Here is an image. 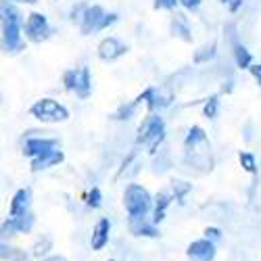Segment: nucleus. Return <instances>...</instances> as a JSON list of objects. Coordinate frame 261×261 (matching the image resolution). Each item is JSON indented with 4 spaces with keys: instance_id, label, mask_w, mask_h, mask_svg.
Masks as SVG:
<instances>
[{
    "instance_id": "9d476101",
    "label": "nucleus",
    "mask_w": 261,
    "mask_h": 261,
    "mask_svg": "<svg viewBox=\"0 0 261 261\" xmlns=\"http://www.w3.org/2000/svg\"><path fill=\"white\" fill-rule=\"evenodd\" d=\"M186 255L190 261H215L217 249L215 243H211L209 238H199V241H192L186 249Z\"/></svg>"
},
{
    "instance_id": "f257e3e1",
    "label": "nucleus",
    "mask_w": 261,
    "mask_h": 261,
    "mask_svg": "<svg viewBox=\"0 0 261 261\" xmlns=\"http://www.w3.org/2000/svg\"><path fill=\"white\" fill-rule=\"evenodd\" d=\"M3 48L11 55L23 50L25 42H23V28H25V19L21 9L11 3V0H3Z\"/></svg>"
},
{
    "instance_id": "f03ea898",
    "label": "nucleus",
    "mask_w": 261,
    "mask_h": 261,
    "mask_svg": "<svg viewBox=\"0 0 261 261\" xmlns=\"http://www.w3.org/2000/svg\"><path fill=\"white\" fill-rule=\"evenodd\" d=\"M155 197H150V192L142 184H127L123 190V207L127 213V224H136L148 220V213H153Z\"/></svg>"
},
{
    "instance_id": "2f4dec72",
    "label": "nucleus",
    "mask_w": 261,
    "mask_h": 261,
    "mask_svg": "<svg viewBox=\"0 0 261 261\" xmlns=\"http://www.w3.org/2000/svg\"><path fill=\"white\" fill-rule=\"evenodd\" d=\"M180 5L190 13H197L201 9V5H203V0H180Z\"/></svg>"
},
{
    "instance_id": "ddd939ff",
    "label": "nucleus",
    "mask_w": 261,
    "mask_h": 261,
    "mask_svg": "<svg viewBox=\"0 0 261 261\" xmlns=\"http://www.w3.org/2000/svg\"><path fill=\"white\" fill-rule=\"evenodd\" d=\"M173 201V194L167 192V190H161L155 194V205H153V217H150V222L153 224H161L165 220V213H167V207L171 205Z\"/></svg>"
},
{
    "instance_id": "cd10ccee",
    "label": "nucleus",
    "mask_w": 261,
    "mask_h": 261,
    "mask_svg": "<svg viewBox=\"0 0 261 261\" xmlns=\"http://www.w3.org/2000/svg\"><path fill=\"white\" fill-rule=\"evenodd\" d=\"M169 153L165 148H161L159 150V157H157V161L153 163V167H155V173H163V171H167L169 169Z\"/></svg>"
},
{
    "instance_id": "a211bd4d",
    "label": "nucleus",
    "mask_w": 261,
    "mask_h": 261,
    "mask_svg": "<svg viewBox=\"0 0 261 261\" xmlns=\"http://www.w3.org/2000/svg\"><path fill=\"white\" fill-rule=\"evenodd\" d=\"M205 142H209V138H207V132H205L201 125L188 127L186 138H184V148H186V150L197 148V146H201V144H205Z\"/></svg>"
},
{
    "instance_id": "dca6fc26",
    "label": "nucleus",
    "mask_w": 261,
    "mask_h": 261,
    "mask_svg": "<svg viewBox=\"0 0 261 261\" xmlns=\"http://www.w3.org/2000/svg\"><path fill=\"white\" fill-rule=\"evenodd\" d=\"M232 55H234V63H236L238 69H251L253 67V55L241 40H236L232 44Z\"/></svg>"
},
{
    "instance_id": "58836bf2",
    "label": "nucleus",
    "mask_w": 261,
    "mask_h": 261,
    "mask_svg": "<svg viewBox=\"0 0 261 261\" xmlns=\"http://www.w3.org/2000/svg\"><path fill=\"white\" fill-rule=\"evenodd\" d=\"M109 261H117V259H109Z\"/></svg>"
},
{
    "instance_id": "c9c22d12",
    "label": "nucleus",
    "mask_w": 261,
    "mask_h": 261,
    "mask_svg": "<svg viewBox=\"0 0 261 261\" xmlns=\"http://www.w3.org/2000/svg\"><path fill=\"white\" fill-rule=\"evenodd\" d=\"M245 140H253V127H251V123L245 127Z\"/></svg>"
},
{
    "instance_id": "e433bc0d",
    "label": "nucleus",
    "mask_w": 261,
    "mask_h": 261,
    "mask_svg": "<svg viewBox=\"0 0 261 261\" xmlns=\"http://www.w3.org/2000/svg\"><path fill=\"white\" fill-rule=\"evenodd\" d=\"M11 3H15V5L17 3H21V5H36L38 0H11Z\"/></svg>"
},
{
    "instance_id": "5701e85b",
    "label": "nucleus",
    "mask_w": 261,
    "mask_h": 261,
    "mask_svg": "<svg viewBox=\"0 0 261 261\" xmlns=\"http://www.w3.org/2000/svg\"><path fill=\"white\" fill-rule=\"evenodd\" d=\"M190 190H192V184H188L184 180H173L171 182V194H173V199L178 201V205L186 203V197L190 194Z\"/></svg>"
},
{
    "instance_id": "6ab92c4d",
    "label": "nucleus",
    "mask_w": 261,
    "mask_h": 261,
    "mask_svg": "<svg viewBox=\"0 0 261 261\" xmlns=\"http://www.w3.org/2000/svg\"><path fill=\"white\" fill-rule=\"evenodd\" d=\"M127 226H129V232H132L134 236H144V238H157L159 236L157 224H153L150 220L136 222V224H127Z\"/></svg>"
},
{
    "instance_id": "1a4fd4ad",
    "label": "nucleus",
    "mask_w": 261,
    "mask_h": 261,
    "mask_svg": "<svg viewBox=\"0 0 261 261\" xmlns=\"http://www.w3.org/2000/svg\"><path fill=\"white\" fill-rule=\"evenodd\" d=\"M125 53H127V44L115 36H109V38L100 40V44H98V59L105 63H113V61L121 59Z\"/></svg>"
},
{
    "instance_id": "473e14b6",
    "label": "nucleus",
    "mask_w": 261,
    "mask_h": 261,
    "mask_svg": "<svg viewBox=\"0 0 261 261\" xmlns=\"http://www.w3.org/2000/svg\"><path fill=\"white\" fill-rule=\"evenodd\" d=\"M249 71H251V75L255 77V82L259 84V88H261V63H259V65H253Z\"/></svg>"
},
{
    "instance_id": "9b49d317",
    "label": "nucleus",
    "mask_w": 261,
    "mask_h": 261,
    "mask_svg": "<svg viewBox=\"0 0 261 261\" xmlns=\"http://www.w3.org/2000/svg\"><path fill=\"white\" fill-rule=\"evenodd\" d=\"M109 234H111V220H109V217H100L92 230V236H90L92 251H102L109 245Z\"/></svg>"
},
{
    "instance_id": "aec40b11",
    "label": "nucleus",
    "mask_w": 261,
    "mask_h": 261,
    "mask_svg": "<svg viewBox=\"0 0 261 261\" xmlns=\"http://www.w3.org/2000/svg\"><path fill=\"white\" fill-rule=\"evenodd\" d=\"M9 217L13 220L15 228H17V234H28V232H32V228L36 226V215H34L32 211H28V213H23V215H17V217H13V215H9Z\"/></svg>"
},
{
    "instance_id": "412c9836",
    "label": "nucleus",
    "mask_w": 261,
    "mask_h": 261,
    "mask_svg": "<svg viewBox=\"0 0 261 261\" xmlns=\"http://www.w3.org/2000/svg\"><path fill=\"white\" fill-rule=\"evenodd\" d=\"M215 57H217V42H209V44L201 46L199 50H194V57H192V61L197 63V65H205V63L213 61Z\"/></svg>"
},
{
    "instance_id": "a878e982",
    "label": "nucleus",
    "mask_w": 261,
    "mask_h": 261,
    "mask_svg": "<svg viewBox=\"0 0 261 261\" xmlns=\"http://www.w3.org/2000/svg\"><path fill=\"white\" fill-rule=\"evenodd\" d=\"M217 113H220V96L211 94V96L203 102V115H205L207 119H215Z\"/></svg>"
},
{
    "instance_id": "7c9ffc66",
    "label": "nucleus",
    "mask_w": 261,
    "mask_h": 261,
    "mask_svg": "<svg viewBox=\"0 0 261 261\" xmlns=\"http://www.w3.org/2000/svg\"><path fill=\"white\" fill-rule=\"evenodd\" d=\"M178 5H180V0H155L153 3V7L157 11H173Z\"/></svg>"
},
{
    "instance_id": "39448f33",
    "label": "nucleus",
    "mask_w": 261,
    "mask_h": 261,
    "mask_svg": "<svg viewBox=\"0 0 261 261\" xmlns=\"http://www.w3.org/2000/svg\"><path fill=\"white\" fill-rule=\"evenodd\" d=\"M32 117H36L42 123H59L69 119V109L61 105L55 98H40L30 107Z\"/></svg>"
},
{
    "instance_id": "2eb2a0df",
    "label": "nucleus",
    "mask_w": 261,
    "mask_h": 261,
    "mask_svg": "<svg viewBox=\"0 0 261 261\" xmlns=\"http://www.w3.org/2000/svg\"><path fill=\"white\" fill-rule=\"evenodd\" d=\"M169 30L176 38H180L184 42H192V30H190V23H188L186 15H182V13L173 15L171 21H169Z\"/></svg>"
},
{
    "instance_id": "4c0bfd02",
    "label": "nucleus",
    "mask_w": 261,
    "mask_h": 261,
    "mask_svg": "<svg viewBox=\"0 0 261 261\" xmlns=\"http://www.w3.org/2000/svg\"><path fill=\"white\" fill-rule=\"evenodd\" d=\"M220 3H222V5H228V3H230V0H220Z\"/></svg>"
},
{
    "instance_id": "b1692460",
    "label": "nucleus",
    "mask_w": 261,
    "mask_h": 261,
    "mask_svg": "<svg viewBox=\"0 0 261 261\" xmlns=\"http://www.w3.org/2000/svg\"><path fill=\"white\" fill-rule=\"evenodd\" d=\"M50 249H53V241H50L48 236H42V238H38V241L34 243L32 255H34L36 259H46V255H48Z\"/></svg>"
},
{
    "instance_id": "72a5a7b5",
    "label": "nucleus",
    "mask_w": 261,
    "mask_h": 261,
    "mask_svg": "<svg viewBox=\"0 0 261 261\" xmlns=\"http://www.w3.org/2000/svg\"><path fill=\"white\" fill-rule=\"evenodd\" d=\"M243 5H245V0H230L228 9H230V13H238V11L243 9Z\"/></svg>"
},
{
    "instance_id": "f3484780",
    "label": "nucleus",
    "mask_w": 261,
    "mask_h": 261,
    "mask_svg": "<svg viewBox=\"0 0 261 261\" xmlns=\"http://www.w3.org/2000/svg\"><path fill=\"white\" fill-rule=\"evenodd\" d=\"M144 105V100H142V96L138 94L134 100H129V102H125V105H121L117 111L113 113V119H117V121H127V119H132L136 113H138V109Z\"/></svg>"
},
{
    "instance_id": "4be33fe9",
    "label": "nucleus",
    "mask_w": 261,
    "mask_h": 261,
    "mask_svg": "<svg viewBox=\"0 0 261 261\" xmlns=\"http://www.w3.org/2000/svg\"><path fill=\"white\" fill-rule=\"evenodd\" d=\"M0 257L5 261H30V255L25 251L7 245V241H3V247H0Z\"/></svg>"
},
{
    "instance_id": "f8f14e48",
    "label": "nucleus",
    "mask_w": 261,
    "mask_h": 261,
    "mask_svg": "<svg viewBox=\"0 0 261 261\" xmlns=\"http://www.w3.org/2000/svg\"><path fill=\"white\" fill-rule=\"evenodd\" d=\"M32 207V188H19L15 194H13V201H11V207H9V215L17 217V215H23L28 213Z\"/></svg>"
},
{
    "instance_id": "c85d7f7f",
    "label": "nucleus",
    "mask_w": 261,
    "mask_h": 261,
    "mask_svg": "<svg viewBox=\"0 0 261 261\" xmlns=\"http://www.w3.org/2000/svg\"><path fill=\"white\" fill-rule=\"evenodd\" d=\"M86 9H88V3H77V5H73L71 11H69V21H73V23L80 25V21H82Z\"/></svg>"
},
{
    "instance_id": "4468645a",
    "label": "nucleus",
    "mask_w": 261,
    "mask_h": 261,
    "mask_svg": "<svg viewBox=\"0 0 261 261\" xmlns=\"http://www.w3.org/2000/svg\"><path fill=\"white\" fill-rule=\"evenodd\" d=\"M65 161V153L61 148H55L46 155H40L36 159H32V171H42V169H48V167H55L59 163Z\"/></svg>"
},
{
    "instance_id": "f704fd0d",
    "label": "nucleus",
    "mask_w": 261,
    "mask_h": 261,
    "mask_svg": "<svg viewBox=\"0 0 261 261\" xmlns=\"http://www.w3.org/2000/svg\"><path fill=\"white\" fill-rule=\"evenodd\" d=\"M42 261H67V259H65L63 255H48L46 259H42Z\"/></svg>"
},
{
    "instance_id": "c756f323",
    "label": "nucleus",
    "mask_w": 261,
    "mask_h": 261,
    "mask_svg": "<svg viewBox=\"0 0 261 261\" xmlns=\"http://www.w3.org/2000/svg\"><path fill=\"white\" fill-rule=\"evenodd\" d=\"M203 234H205V238H209V241H211V243H215V245L220 243V241H222V236H224V234H222V230H220V228H215V226H207Z\"/></svg>"
},
{
    "instance_id": "393cba45",
    "label": "nucleus",
    "mask_w": 261,
    "mask_h": 261,
    "mask_svg": "<svg viewBox=\"0 0 261 261\" xmlns=\"http://www.w3.org/2000/svg\"><path fill=\"white\" fill-rule=\"evenodd\" d=\"M238 161H241V165L247 173H251V176L257 173V157L253 153H249V150H241V153H238Z\"/></svg>"
},
{
    "instance_id": "6e6552de",
    "label": "nucleus",
    "mask_w": 261,
    "mask_h": 261,
    "mask_svg": "<svg viewBox=\"0 0 261 261\" xmlns=\"http://www.w3.org/2000/svg\"><path fill=\"white\" fill-rule=\"evenodd\" d=\"M38 132H30L25 138H23V155L30 157V159H36L40 155H46L55 148H61L59 146V140L57 138H48V136H36Z\"/></svg>"
},
{
    "instance_id": "0eeeda50",
    "label": "nucleus",
    "mask_w": 261,
    "mask_h": 261,
    "mask_svg": "<svg viewBox=\"0 0 261 261\" xmlns=\"http://www.w3.org/2000/svg\"><path fill=\"white\" fill-rule=\"evenodd\" d=\"M23 32H25V38L30 42L40 44V42H46L55 34V28L48 23V19H46L44 13H30Z\"/></svg>"
},
{
    "instance_id": "bb28decb",
    "label": "nucleus",
    "mask_w": 261,
    "mask_h": 261,
    "mask_svg": "<svg viewBox=\"0 0 261 261\" xmlns=\"http://www.w3.org/2000/svg\"><path fill=\"white\" fill-rule=\"evenodd\" d=\"M86 205H88L90 209H98L102 205V192L98 186H92L88 190V194H86Z\"/></svg>"
},
{
    "instance_id": "20e7f679",
    "label": "nucleus",
    "mask_w": 261,
    "mask_h": 261,
    "mask_svg": "<svg viewBox=\"0 0 261 261\" xmlns=\"http://www.w3.org/2000/svg\"><path fill=\"white\" fill-rule=\"evenodd\" d=\"M117 21H119L117 13H107L98 5H88V9L84 11V17L80 21V32L84 36H90V34H96V32H102L107 28L115 25Z\"/></svg>"
},
{
    "instance_id": "423d86ee",
    "label": "nucleus",
    "mask_w": 261,
    "mask_h": 261,
    "mask_svg": "<svg viewBox=\"0 0 261 261\" xmlns=\"http://www.w3.org/2000/svg\"><path fill=\"white\" fill-rule=\"evenodd\" d=\"M63 86L67 92H73L77 98L86 100L92 94V75L90 67H77V69H67L63 73Z\"/></svg>"
},
{
    "instance_id": "7ed1b4c3",
    "label": "nucleus",
    "mask_w": 261,
    "mask_h": 261,
    "mask_svg": "<svg viewBox=\"0 0 261 261\" xmlns=\"http://www.w3.org/2000/svg\"><path fill=\"white\" fill-rule=\"evenodd\" d=\"M165 140V121L159 113H148L140 127H138V136H136V146H146L150 155H157L161 150V144Z\"/></svg>"
}]
</instances>
